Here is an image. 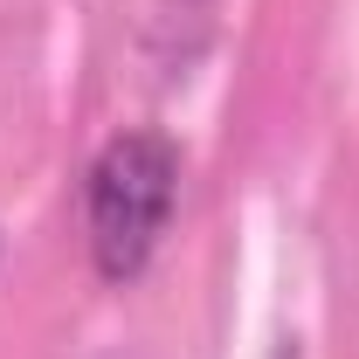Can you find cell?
<instances>
[{
  "mask_svg": "<svg viewBox=\"0 0 359 359\" xmlns=\"http://www.w3.org/2000/svg\"><path fill=\"white\" fill-rule=\"evenodd\" d=\"M180 201V152L159 132L111 138L90 166V256L104 283H132L152 263Z\"/></svg>",
  "mask_w": 359,
  "mask_h": 359,
  "instance_id": "1",
  "label": "cell"
}]
</instances>
